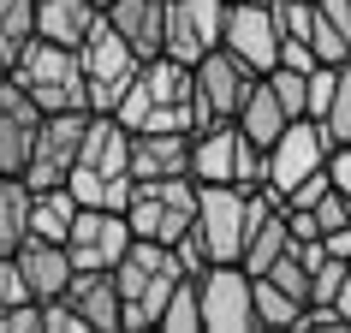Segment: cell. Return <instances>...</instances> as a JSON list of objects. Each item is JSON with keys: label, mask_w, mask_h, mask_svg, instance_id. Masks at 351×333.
Listing matches in <instances>:
<instances>
[{"label": "cell", "mask_w": 351, "mask_h": 333, "mask_svg": "<svg viewBox=\"0 0 351 333\" xmlns=\"http://www.w3.org/2000/svg\"><path fill=\"white\" fill-rule=\"evenodd\" d=\"M328 190H333V173H328V166H322V173H310L304 185H292V190H286V197H280V203H286V208H315V203H322V197H328Z\"/></svg>", "instance_id": "4dcf8cb0"}, {"label": "cell", "mask_w": 351, "mask_h": 333, "mask_svg": "<svg viewBox=\"0 0 351 333\" xmlns=\"http://www.w3.org/2000/svg\"><path fill=\"white\" fill-rule=\"evenodd\" d=\"M84 137H90V108H66L48 113L36 131V155H30V190H54L72 179V166L84 161Z\"/></svg>", "instance_id": "52a82bcc"}, {"label": "cell", "mask_w": 351, "mask_h": 333, "mask_svg": "<svg viewBox=\"0 0 351 333\" xmlns=\"http://www.w3.org/2000/svg\"><path fill=\"white\" fill-rule=\"evenodd\" d=\"M101 6H113V0H101Z\"/></svg>", "instance_id": "d590c367"}, {"label": "cell", "mask_w": 351, "mask_h": 333, "mask_svg": "<svg viewBox=\"0 0 351 333\" xmlns=\"http://www.w3.org/2000/svg\"><path fill=\"white\" fill-rule=\"evenodd\" d=\"M203 328L208 333H250L262 328L256 315V274L244 262H215L203 274Z\"/></svg>", "instance_id": "ba28073f"}, {"label": "cell", "mask_w": 351, "mask_h": 333, "mask_svg": "<svg viewBox=\"0 0 351 333\" xmlns=\"http://www.w3.org/2000/svg\"><path fill=\"white\" fill-rule=\"evenodd\" d=\"M304 297H292L286 286H280L274 274H256V315H262V328H298L304 321Z\"/></svg>", "instance_id": "d4e9b609"}, {"label": "cell", "mask_w": 351, "mask_h": 333, "mask_svg": "<svg viewBox=\"0 0 351 333\" xmlns=\"http://www.w3.org/2000/svg\"><path fill=\"white\" fill-rule=\"evenodd\" d=\"M77 54H84V72H90V113H119V101L131 95V84L143 72V54L108 24V12L77 42Z\"/></svg>", "instance_id": "5b68a950"}, {"label": "cell", "mask_w": 351, "mask_h": 333, "mask_svg": "<svg viewBox=\"0 0 351 333\" xmlns=\"http://www.w3.org/2000/svg\"><path fill=\"white\" fill-rule=\"evenodd\" d=\"M197 203H203V179H197V173H179V179H137L131 226H137V238L179 244L191 226H197Z\"/></svg>", "instance_id": "277c9868"}, {"label": "cell", "mask_w": 351, "mask_h": 333, "mask_svg": "<svg viewBox=\"0 0 351 333\" xmlns=\"http://www.w3.org/2000/svg\"><path fill=\"white\" fill-rule=\"evenodd\" d=\"M328 256H351V232H328Z\"/></svg>", "instance_id": "836d02e7"}, {"label": "cell", "mask_w": 351, "mask_h": 333, "mask_svg": "<svg viewBox=\"0 0 351 333\" xmlns=\"http://www.w3.org/2000/svg\"><path fill=\"white\" fill-rule=\"evenodd\" d=\"M197 226L208 232V244H215L221 262H244V238H250V190L244 185H203Z\"/></svg>", "instance_id": "7c38bea8"}, {"label": "cell", "mask_w": 351, "mask_h": 333, "mask_svg": "<svg viewBox=\"0 0 351 333\" xmlns=\"http://www.w3.org/2000/svg\"><path fill=\"white\" fill-rule=\"evenodd\" d=\"M48 113L36 108V95L24 90L19 77L0 84V173H30V155H36V131Z\"/></svg>", "instance_id": "8fae6325"}, {"label": "cell", "mask_w": 351, "mask_h": 333, "mask_svg": "<svg viewBox=\"0 0 351 333\" xmlns=\"http://www.w3.org/2000/svg\"><path fill=\"white\" fill-rule=\"evenodd\" d=\"M131 244H137L131 214H119V208H77V226L66 238V250H72L77 268H119V256Z\"/></svg>", "instance_id": "30bf717a"}, {"label": "cell", "mask_w": 351, "mask_h": 333, "mask_svg": "<svg viewBox=\"0 0 351 333\" xmlns=\"http://www.w3.org/2000/svg\"><path fill=\"white\" fill-rule=\"evenodd\" d=\"M0 333H48V310H42V297L0 304Z\"/></svg>", "instance_id": "83f0119b"}, {"label": "cell", "mask_w": 351, "mask_h": 333, "mask_svg": "<svg viewBox=\"0 0 351 333\" xmlns=\"http://www.w3.org/2000/svg\"><path fill=\"white\" fill-rule=\"evenodd\" d=\"M161 328L167 333H197L203 328V280L197 274H185L173 286V297H167V310H161Z\"/></svg>", "instance_id": "484cf974"}, {"label": "cell", "mask_w": 351, "mask_h": 333, "mask_svg": "<svg viewBox=\"0 0 351 333\" xmlns=\"http://www.w3.org/2000/svg\"><path fill=\"white\" fill-rule=\"evenodd\" d=\"M42 310H48V333H90V321H84V310L72 297H48Z\"/></svg>", "instance_id": "f546056e"}, {"label": "cell", "mask_w": 351, "mask_h": 333, "mask_svg": "<svg viewBox=\"0 0 351 333\" xmlns=\"http://www.w3.org/2000/svg\"><path fill=\"white\" fill-rule=\"evenodd\" d=\"M12 256H19L24 280H30V297H42V304H48V297H66V292H72L77 262H72V250H66L60 238H36V232H30Z\"/></svg>", "instance_id": "5bb4252c"}, {"label": "cell", "mask_w": 351, "mask_h": 333, "mask_svg": "<svg viewBox=\"0 0 351 333\" xmlns=\"http://www.w3.org/2000/svg\"><path fill=\"white\" fill-rule=\"evenodd\" d=\"M101 0H36V36H54V42H84L101 24Z\"/></svg>", "instance_id": "d6986e66"}, {"label": "cell", "mask_w": 351, "mask_h": 333, "mask_svg": "<svg viewBox=\"0 0 351 333\" xmlns=\"http://www.w3.org/2000/svg\"><path fill=\"white\" fill-rule=\"evenodd\" d=\"M113 280H119V292H125V333H137V328H161L167 297H173V286L185 280V262H179V250H173V244H161V238H137L125 256H119Z\"/></svg>", "instance_id": "7a4b0ae2"}, {"label": "cell", "mask_w": 351, "mask_h": 333, "mask_svg": "<svg viewBox=\"0 0 351 333\" xmlns=\"http://www.w3.org/2000/svg\"><path fill=\"white\" fill-rule=\"evenodd\" d=\"M226 12H232V0H167V54L191 60V66L215 54L226 42Z\"/></svg>", "instance_id": "9c48e42d"}, {"label": "cell", "mask_w": 351, "mask_h": 333, "mask_svg": "<svg viewBox=\"0 0 351 333\" xmlns=\"http://www.w3.org/2000/svg\"><path fill=\"white\" fill-rule=\"evenodd\" d=\"M239 143H244L239 119H221V125L197 131V149H191V173H197L203 185H232V173H239Z\"/></svg>", "instance_id": "ac0fdd59"}, {"label": "cell", "mask_w": 351, "mask_h": 333, "mask_svg": "<svg viewBox=\"0 0 351 333\" xmlns=\"http://www.w3.org/2000/svg\"><path fill=\"white\" fill-rule=\"evenodd\" d=\"M310 42H315V54L328 60V66H351V36L339 30V24L322 12V0H315V24H310Z\"/></svg>", "instance_id": "4316f807"}, {"label": "cell", "mask_w": 351, "mask_h": 333, "mask_svg": "<svg viewBox=\"0 0 351 333\" xmlns=\"http://www.w3.org/2000/svg\"><path fill=\"white\" fill-rule=\"evenodd\" d=\"M30 203H36L30 179L0 173V256H12V250L30 238Z\"/></svg>", "instance_id": "7402d4cb"}, {"label": "cell", "mask_w": 351, "mask_h": 333, "mask_svg": "<svg viewBox=\"0 0 351 333\" xmlns=\"http://www.w3.org/2000/svg\"><path fill=\"white\" fill-rule=\"evenodd\" d=\"M108 24L143 60L167 54V0H113V6H108Z\"/></svg>", "instance_id": "e0dca14e"}, {"label": "cell", "mask_w": 351, "mask_h": 333, "mask_svg": "<svg viewBox=\"0 0 351 333\" xmlns=\"http://www.w3.org/2000/svg\"><path fill=\"white\" fill-rule=\"evenodd\" d=\"M191 101H197V66L179 54L143 60V72L119 101V119L131 131H191Z\"/></svg>", "instance_id": "6da1fadb"}, {"label": "cell", "mask_w": 351, "mask_h": 333, "mask_svg": "<svg viewBox=\"0 0 351 333\" xmlns=\"http://www.w3.org/2000/svg\"><path fill=\"white\" fill-rule=\"evenodd\" d=\"M72 197L84 208H119V214H131V197H137V179L131 173H95V166H72Z\"/></svg>", "instance_id": "44dd1931"}, {"label": "cell", "mask_w": 351, "mask_h": 333, "mask_svg": "<svg viewBox=\"0 0 351 333\" xmlns=\"http://www.w3.org/2000/svg\"><path fill=\"white\" fill-rule=\"evenodd\" d=\"M77 197H72V185H54V190H36V203H30V232L36 238H72V226H77Z\"/></svg>", "instance_id": "603a6c76"}, {"label": "cell", "mask_w": 351, "mask_h": 333, "mask_svg": "<svg viewBox=\"0 0 351 333\" xmlns=\"http://www.w3.org/2000/svg\"><path fill=\"white\" fill-rule=\"evenodd\" d=\"M286 125H292V108L280 101L274 77L262 72V77H256V90H250V101L239 108V131H244V137H256V143H268V149H274V143H280V131H286Z\"/></svg>", "instance_id": "ffe728a7"}, {"label": "cell", "mask_w": 351, "mask_h": 333, "mask_svg": "<svg viewBox=\"0 0 351 333\" xmlns=\"http://www.w3.org/2000/svg\"><path fill=\"white\" fill-rule=\"evenodd\" d=\"M226 48H232L250 72H274L280 66L274 0H232V12H226Z\"/></svg>", "instance_id": "4fadbf2b"}, {"label": "cell", "mask_w": 351, "mask_h": 333, "mask_svg": "<svg viewBox=\"0 0 351 333\" xmlns=\"http://www.w3.org/2000/svg\"><path fill=\"white\" fill-rule=\"evenodd\" d=\"M256 77L232 48H215V54L197 60V101H191V131H208L221 125V119H239V108L250 101V90H256Z\"/></svg>", "instance_id": "8992f818"}, {"label": "cell", "mask_w": 351, "mask_h": 333, "mask_svg": "<svg viewBox=\"0 0 351 333\" xmlns=\"http://www.w3.org/2000/svg\"><path fill=\"white\" fill-rule=\"evenodd\" d=\"M19 297H30V280H24L19 256H0V304H19Z\"/></svg>", "instance_id": "1f68e13d"}, {"label": "cell", "mask_w": 351, "mask_h": 333, "mask_svg": "<svg viewBox=\"0 0 351 333\" xmlns=\"http://www.w3.org/2000/svg\"><path fill=\"white\" fill-rule=\"evenodd\" d=\"M328 137H333V149L339 143H351V66H346V77H339V95H333V108H328Z\"/></svg>", "instance_id": "f1b7e54d"}, {"label": "cell", "mask_w": 351, "mask_h": 333, "mask_svg": "<svg viewBox=\"0 0 351 333\" xmlns=\"http://www.w3.org/2000/svg\"><path fill=\"white\" fill-rule=\"evenodd\" d=\"M30 36H36V0H0V60L19 66Z\"/></svg>", "instance_id": "cb8c5ba5"}, {"label": "cell", "mask_w": 351, "mask_h": 333, "mask_svg": "<svg viewBox=\"0 0 351 333\" xmlns=\"http://www.w3.org/2000/svg\"><path fill=\"white\" fill-rule=\"evenodd\" d=\"M66 297L84 310L90 333H125V292H119L113 268H77V280H72Z\"/></svg>", "instance_id": "9a60e30c"}, {"label": "cell", "mask_w": 351, "mask_h": 333, "mask_svg": "<svg viewBox=\"0 0 351 333\" xmlns=\"http://www.w3.org/2000/svg\"><path fill=\"white\" fill-rule=\"evenodd\" d=\"M197 131H137L131 143V179H179L191 173Z\"/></svg>", "instance_id": "2e32d148"}, {"label": "cell", "mask_w": 351, "mask_h": 333, "mask_svg": "<svg viewBox=\"0 0 351 333\" xmlns=\"http://www.w3.org/2000/svg\"><path fill=\"white\" fill-rule=\"evenodd\" d=\"M24 90L36 95L42 113H66V108H90V72H84V54L72 42H54V36H30V48L19 54L12 66Z\"/></svg>", "instance_id": "3957f363"}, {"label": "cell", "mask_w": 351, "mask_h": 333, "mask_svg": "<svg viewBox=\"0 0 351 333\" xmlns=\"http://www.w3.org/2000/svg\"><path fill=\"white\" fill-rule=\"evenodd\" d=\"M328 173H333V185H339V190H346V197H351V143H339V149H333Z\"/></svg>", "instance_id": "d6a6232c"}, {"label": "cell", "mask_w": 351, "mask_h": 333, "mask_svg": "<svg viewBox=\"0 0 351 333\" xmlns=\"http://www.w3.org/2000/svg\"><path fill=\"white\" fill-rule=\"evenodd\" d=\"M6 77H12V72H0V84H6Z\"/></svg>", "instance_id": "e575fe53"}]
</instances>
